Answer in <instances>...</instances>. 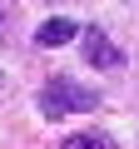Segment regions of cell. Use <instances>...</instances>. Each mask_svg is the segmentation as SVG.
Instances as JSON below:
<instances>
[{"mask_svg":"<svg viewBox=\"0 0 139 149\" xmlns=\"http://www.w3.org/2000/svg\"><path fill=\"white\" fill-rule=\"evenodd\" d=\"M80 40H85V60H90V65H99V70H114V65L124 60V55L114 50V40H109L104 30H95V25H90V30H80Z\"/></svg>","mask_w":139,"mask_h":149,"instance_id":"2","label":"cell"},{"mask_svg":"<svg viewBox=\"0 0 139 149\" xmlns=\"http://www.w3.org/2000/svg\"><path fill=\"white\" fill-rule=\"evenodd\" d=\"M99 104V95L95 90H80L75 80H50L45 90H40V109L50 114V119H65L70 109H95Z\"/></svg>","mask_w":139,"mask_h":149,"instance_id":"1","label":"cell"},{"mask_svg":"<svg viewBox=\"0 0 139 149\" xmlns=\"http://www.w3.org/2000/svg\"><path fill=\"white\" fill-rule=\"evenodd\" d=\"M0 30H5V10H0Z\"/></svg>","mask_w":139,"mask_h":149,"instance_id":"5","label":"cell"},{"mask_svg":"<svg viewBox=\"0 0 139 149\" xmlns=\"http://www.w3.org/2000/svg\"><path fill=\"white\" fill-rule=\"evenodd\" d=\"M75 35H80V25H75V20L55 15V20H45V25L35 30V45H45V50H50V45H65V40H75Z\"/></svg>","mask_w":139,"mask_h":149,"instance_id":"3","label":"cell"},{"mask_svg":"<svg viewBox=\"0 0 139 149\" xmlns=\"http://www.w3.org/2000/svg\"><path fill=\"white\" fill-rule=\"evenodd\" d=\"M60 149H114V144H109L104 134H70Z\"/></svg>","mask_w":139,"mask_h":149,"instance_id":"4","label":"cell"}]
</instances>
